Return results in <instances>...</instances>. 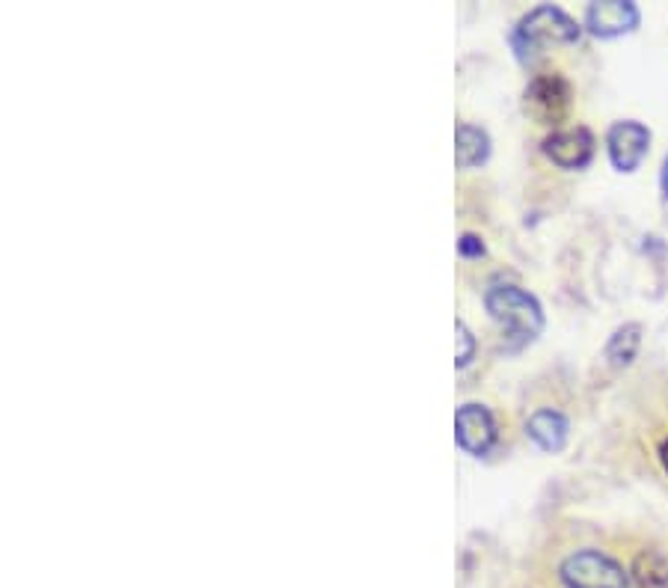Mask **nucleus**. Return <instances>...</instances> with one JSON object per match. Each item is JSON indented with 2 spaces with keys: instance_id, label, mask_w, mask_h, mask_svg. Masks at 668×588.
<instances>
[{
  "instance_id": "obj_8",
  "label": "nucleus",
  "mask_w": 668,
  "mask_h": 588,
  "mask_svg": "<svg viewBox=\"0 0 668 588\" xmlns=\"http://www.w3.org/2000/svg\"><path fill=\"white\" fill-rule=\"evenodd\" d=\"M636 24L638 7L630 0H598L586 12V27L600 39L624 36V33L636 31Z\"/></svg>"
},
{
  "instance_id": "obj_9",
  "label": "nucleus",
  "mask_w": 668,
  "mask_h": 588,
  "mask_svg": "<svg viewBox=\"0 0 668 588\" xmlns=\"http://www.w3.org/2000/svg\"><path fill=\"white\" fill-rule=\"evenodd\" d=\"M527 437L544 452H558L567 443V419L558 410L544 407V410L529 416Z\"/></svg>"
},
{
  "instance_id": "obj_12",
  "label": "nucleus",
  "mask_w": 668,
  "mask_h": 588,
  "mask_svg": "<svg viewBox=\"0 0 668 588\" xmlns=\"http://www.w3.org/2000/svg\"><path fill=\"white\" fill-rule=\"evenodd\" d=\"M638 346H642V327L638 325H624L618 327L607 346V360L612 365H630L636 360Z\"/></svg>"
},
{
  "instance_id": "obj_7",
  "label": "nucleus",
  "mask_w": 668,
  "mask_h": 588,
  "mask_svg": "<svg viewBox=\"0 0 668 588\" xmlns=\"http://www.w3.org/2000/svg\"><path fill=\"white\" fill-rule=\"evenodd\" d=\"M544 155L562 170H582L595 158V137L588 128H562L544 140Z\"/></svg>"
},
{
  "instance_id": "obj_4",
  "label": "nucleus",
  "mask_w": 668,
  "mask_h": 588,
  "mask_svg": "<svg viewBox=\"0 0 668 588\" xmlns=\"http://www.w3.org/2000/svg\"><path fill=\"white\" fill-rule=\"evenodd\" d=\"M650 146V132L642 122L624 120L615 122L607 134V152L609 161L621 173H633L638 163L645 161Z\"/></svg>"
},
{
  "instance_id": "obj_14",
  "label": "nucleus",
  "mask_w": 668,
  "mask_h": 588,
  "mask_svg": "<svg viewBox=\"0 0 668 588\" xmlns=\"http://www.w3.org/2000/svg\"><path fill=\"white\" fill-rule=\"evenodd\" d=\"M457 253L466 256V259H476V256H485V244H482V238L478 235H461V241H457Z\"/></svg>"
},
{
  "instance_id": "obj_13",
  "label": "nucleus",
  "mask_w": 668,
  "mask_h": 588,
  "mask_svg": "<svg viewBox=\"0 0 668 588\" xmlns=\"http://www.w3.org/2000/svg\"><path fill=\"white\" fill-rule=\"evenodd\" d=\"M455 330H457V365L464 369V365L473 360V351H476V339H473V333H469V330H466V325H461V321H457Z\"/></svg>"
},
{
  "instance_id": "obj_2",
  "label": "nucleus",
  "mask_w": 668,
  "mask_h": 588,
  "mask_svg": "<svg viewBox=\"0 0 668 588\" xmlns=\"http://www.w3.org/2000/svg\"><path fill=\"white\" fill-rule=\"evenodd\" d=\"M577 39L579 24L558 7H537L529 15H523L520 24H517L514 36H511L520 60H529V54L541 48V45H550V42L553 45H567V42Z\"/></svg>"
},
{
  "instance_id": "obj_1",
  "label": "nucleus",
  "mask_w": 668,
  "mask_h": 588,
  "mask_svg": "<svg viewBox=\"0 0 668 588\" xmlns=\"http://www.w3.org/2000/svg\"><path fill=\"white\" fill-rule=\"evenodd\" d=\"M485 306L490 318L502 327L506 333V348L517 351V348L529 346L541 330H544V313L541 304L529 292H523L520 285L497 283L490 285L485 294Z\"/></svg>"
},
{
  "instance_id": "obj_16",
  "label": "nucleus",
  "mask_w": 668,
  "mask_h": 588,
  "mask_svg": "<svg viewBox=\"0 0 668 588\" xmlns=\"http://www.w3.org/2000/svg\"><path fill=\"white\" fill-rule=\"evenodd\" d=\"M659 182H663V193L668 196V155H666V163H663V176H659Z\"/></svg>"
},
{
  "instance_id": "obj_11",
  "label": "nucleus",
  "mask_w": 668,
  "mask_h": 588,
  "mask_svg": "<svg viewBox=\"0 0 668 588\" xmlns=\"http://www.w3.org/2000/svg\"><path fill=\"white\" fill-rule=\"evenodd\" d=\"M633 579L638 588H668V558L657 550H642L633 558Z\"/></svg>"
},
{
  "instance_id": "obj_15",
  "label": "nucleus",
  "mask_w": 668,
  "mask_h": 588,
  "mask_svg": "<svg viewBox=\"0 0 668 588\" xmlns=\"http://www.w3.org/2000/svg\"><path fill=\"white\" fill-rule=\"evenodd\" d=\"M659 461H663V470L668 473V440H663V446H659Z\"/></svg>"
},
{
  "instance_id": "obj_10",
  "label": "nucleus",
  "mask_w": 668,
  "mask_h": 588,
  "mask_svg": "<svg viewBox=\"0 0 668 588\" xmlns=\"http://www.w3.org/2000/svg\"><path fill=\"white\" fill-rule=\"evenodd\" d=\"M490 155V137H487L485 128H476V125H457L455 132V161L457 167H478V163L487 161Z\"/></svg>"
},
{
  "instance_id": "obj_5",
  "label": "nucleus",
  "mask_w": 668,
  "mask_h": 588,
  "mask_svg": "<svg viewBox=\"0 0 668 588\" xmlns=\"http://www.w3.org/2000/svg\"><path fill=\"white\" fill-rule=\"evenodd\" d=\"M527 111L544 125H556L570 111V87L562 75H541L527 87Z\"/></svg>"
},
{
  "instance_id": "obj_6",
  "label": "nucleus",
  "mask_w": 668,
  "mask_h": 588,
  "mask_svg": "<svg viewBox=\"0 0 668 588\" xmlns=\"http://www.w3.org/2000/svg\"><path fill=\"white\" fill-rule=\"evenodd\" d=\"M457 446L469 455H487L497 443V422L485 405H464L455 416Z\"/></svg>"
},
{
  "instance_id": "obj_3",
  "label": "nucleus",
  "mask_w": 668,
  "mask_h": 588,
  "mask_svg": "<svg viewBox=\"0 0 668 588\" xmlns=\"http://www.w3.org/2000/svg\"><path fill=\"white\" fill-rule=\"evenodd\" d=\"M562 583L567 588H630L624 568L600 550L570 553L562 562Z\"/></svg>"
}]
</instances>
